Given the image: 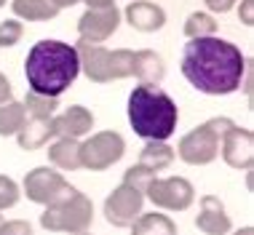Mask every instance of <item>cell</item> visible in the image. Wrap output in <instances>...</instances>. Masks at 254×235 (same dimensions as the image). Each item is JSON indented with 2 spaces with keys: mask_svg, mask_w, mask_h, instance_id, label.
Instances as JSON below:
<instances>
[{
  "mask_svg": "<svg viewBox=\"0 0 254 235\" xmlns=\"http://www.w3.org/2000/svg\"><path fill=\"white\" fill-rule=\"evenodd\" d=\"M182 75L193 88L209 96H228L241 88L246 57L222 38H190L182 51Z\"/></svg>",
  "mask_w": 254,
  "mask_h": 235,
  "instance_id": "cell-1",
  "label": "cell"
},
{
  "mask_svg": "<svg viewBox=\"0 0 254 235\" xmlns=\"http://www.w3.org/2000/svg\"><path fill=\"white\" fill-rule=\"evenodd\" d=\"M80 75L75 46L62 40H38L24 59V78L32 94L62 96Z\"/></svg>",
  "mask_w": 254,
  "mask_h": 235,
  "instance_id": "cell-2",
  "label": "cell"
},
{
  "mask_svg": "<svg viewBox=\"0 0 254 235\" xmlns=\"http://www.w3.org/2000/svg\"><path fill=\"white\" fill-rule=\"evenodd\" d=\"M128 126L145 142H166L177 131V102L158 86H139L128 94Z\"/></svg>",
  "mask_w": 254,
  "mask_h": 235,
  "instance_id": "cell-3",
  "label": "cell"
},
{
  "mask_svg": "<svg viewBox=\"0 0 254 235\" xmlns=\"http://www.w3.org/2000/svg\"><path fill=\"white\" fill-rule=\"evenodd\" d=\"M80 59V70L91 83H113L123 78H134V51L118 48V51H107L97 43H75Z\"/></svg>",
  "mask_w": 254,
  "mask_h": 235,
  "instance_id": "cell-4",
  "label": "cell"
},
{
  "mask_svg": "<svg viewBox=\"0 0 254 235\" xmlns=\"http://www.w3.org/2000/svg\"><path fill=\"white\" fill-rule=\"evenodd\" d=\"M233 126L230 118L225 115H217V118H209L206 123L195 126L193 131L180 139V147L177 153L188 166H206L211 161H217L219 155V144H222V134Z\"/></svg>",
  "mask_w": 254,
  "mask_h": 235,
  "instance_id": "cell-5",
  "label": "cell"
},
{
  "mask_svg": "<svg viewBox=\"0 0 254 235\" xmlns=\"http://www.w3.org/2000/svg\"><path fill=\"white\" fill-rule=\"evenodd\" d=\"M40 225L51 233H70V235H83L94 225V203L91 198L75 190L67 200L57 206H49L40 214Z\"/></svg>",
  "mask_w": 254,
  "mask_h": 235,
  "instance_id": "cell-6",
  "label": "cell"
},
{
  "mask_svg": "<svg viewBox=\"0 0 254 235\" xmlns=\"http://www.w3.org/2000/svg\"><path fill=\"white\" fill-rule=\"evenodd\" d=\"M72 192H75L72 184L64 182V176H62L57 169H49V166L32 169L30 174L24 176V195L30 198L32 203L46 206V209L67 200Z\"/></svg>",
  "mask_w": 254,
  "mask_h": 235,
  "instance_id": "cell-7",
  "label": "cell"
},
{
  "mask_svg": "<svg viewBox=\"0 0 254 235\" xmlns=\"http://www.w3.org/2000/svg\"><path fill=\"white\" fill-rule=\"evenodd\" d=\"M126 153V142L118 131H99L91 139L80 142V169L107 171Z\"/></svg>",
  "mask_w": 254,
  "mask_h": 235,
  "instance_id": "cell-8",
  "label": "cell"
},
{
  "mask_svg": "<svg viewBox=\"0 0 254 235\" xmlns=\"http://www.w3.org/2000/svg\"><path fill=\"white\" fill-rule=\"evenodd\" d=\"M145 198H150L163 211H185L193 203L195 190L185 176H169V179H155L147 187Z\"/></svg>",
  "mask_w": 254,
  "mask_h": 235,
  "instance_id": "cell-9",
  "label": "cell"
},
{
  "mask_svg": "<svg viewBox=\"0 0 254 235\" xmlns=\"http://www.w3.org/2000/svg\"><path fill=\"white\" fill-rule=\"evenodd\" d=\"M142 206H145V195L121 182L105 198V219L113 227H128L142 214Z\"/></svg>",
  "mask_w": 254,
  "mask_h": 235,
  "instance_id": "cell-10",
  "label": "cell"
},
{
  "mask_svg": "<svg viewBox=\"0 0 254 235\" xmlns=\"http://www.w3.org/2000/svg\"><path fill=\"white\" fill-rule=\"evenodd\" d=\"M121 11L118 5H107V8H86L83 16L78 19V35L83 43H97L102 46L110 35H115L121 27Z\"/></svg>",
  "mask_w": 254,
  "mask_h": 235,
  "instance_id": "cell-11",
  "label": "cell"
},
{
  "mask_svg": "<svg viewBox=\"0 0 254 235\" xmlns=\"http://www.w3.org/2000/svg\"><path fill=\"white\" fill-rule=\"evenodd\" d=\"M222 161L230 166V169H244L249 171L254 163V131L252 128H241L233 126L222 134Z\"/></svg>",
  "mask_w": 254,
  "mask_h": 235,
  "instance_id": "cell-12",
  "label": "cell"
},
{
  "mask_svg": "<svg viewBox=\"0 0 254 235\" xmlns=\"http://www.w3.org/2000/svg\"><path fill=\"white\" fill-rule=\"evenodd\" d=\"M91 128H94V113L86 110L83 105H72L62 115L51 118L54 139H78V136H86Z\"/></svg>",
  "mask_w": 254,
  "mask_h": 235,
  "instance_id": "cell-13",
  "label": "cell"
},
{
  "mask_svg": "<svg viewBox=\"0 0 254 235\" xmlns=\"http://www.w3.org/2000/svg\"><path fill=\"white\" fill-rule=\"evenodd\" d=\"M121 16L136 32H158L166 24V11L158 3H150V0H131Z\"/></svg>",
  "mask_w": 254,
  "mask_h": 235,
  "instance_id": "cell-14",
  "label": "cell"
},
{
  "mask_svg": "<svg viewBox=\"0 0 254 235\" xmlns=\"http://www.w3.org/2000/svg\"><path fill=\"white\" fill-rule=\"evenodd\" d=\"M195 227L206 235H228L230 233V217L228 211H225L222 200L217 195H203L201 198V211H198L195 217Z\"/></svg>",
  "mask_w": 254,
  "mask_h": 235,
  "instance_id": "cell-15",
  "label": "cell"
},
{
  "mask_svg": "<svg viewBox=\"0 0 254 235\" xmlns=\"http://www.w3.org/2000/svg\"><path fill=\"white\" fill-rule=\"evenodd\" d=\"M54 118V115H51ZM51 118H46V115H27L24 118V126L19 128V147L22 150H40V147H46L49 144V139H54V134H51Z\"/></svg>",
  "mask_w": 254,
  "mask_h": 235,
  "instance_id": "cell-16",
  "label": "cell"
},
{
  "mask_svg": "<svg viewBox=\"0 0 254 235\" xmlns=\"http://www.w3.org/2000/svg\"><path fill=\"white\" fill-rule=\"evenodd\" d=\"M166 75V61L161 59V54L153 48H142L134 51V78L145 86H158Z\"/></svg>",
  "mask_w": 254,
  "mask_h": 235,
  "instance_id": "cell-17",
  "label": "cell"
},
{
  "mask_svg": "<svg viewBox=\"0 0 254 235\" xmlns=\"http://www.w3.org/2000/svg\"><path fill=\"white\" fill-rule=\"evenodd\" d=\"M49 161L57 169L78 171L80 169V142L78 139H57L49 147Z\"/></svg>",
  "mask_w": 254,
  "mask_h": 235,
  "instance_id": "cell-18",
  "label": "cell"
},
{
  "mask_svg": "<svg viewBox=\"0 0 254 235\" xmlns=\"http://www.w3.org/2000/svg\"><path fill=\"white\" fill-rule=\"evenodd\" d=\"M131 235H177V225L161 211L139 214L131 222Z\"/></svg>",
  "mask_w": 254,
  "mask_h": 235,
  "instance_id": "cell-19",
  "label": "cell"
},
{
  "mask_svg": "<svg viewBox=\"0 0 254 235\" xmlns=\"http://www.w3.org/2000/svg\"><path fill=\"white\" fill-rule=\"evenodd\" d=\"M11 8L24 22H49L59 13L51 0H11Z\"/></svg>",
  "mask_w": 254,
  "mask_h": 235,
  "instance_id": "cell-20",
  "label": "cell"
},
{
  "mask_svg": "<svg viewBox=\"0 0 254 235\" xmlns=\"http://www.w3.org/2000/svg\"><path fill=\"white\" fill-rule=\"evenodd\" d=\"M174 158H177V153L169 147L166 142H147L145 150L139 153V163L147 166V169H153L158 174V171L169 169V166L174 163Z\"/></svg>",
  "mask_w": 254,
  "mask_h": 235,
  "instance_id": "cell-21",
  "label": "cell"
},
{
  "mask_svg": "<svg viewBox=\"0 0 254 235\" xmlns=\"http://www.w3.org/2000/svg\"><path fill=\"white\" fill-rule=\"evenodd\" d=\"M24 105L22 102H5L0 105V136H16L19 128L24 126Z\"/></svg>",
  "mask_w": 254,
  "mask_h": 235,
  "instance_id": "cell-22",
  "label": "cell"
},
{
  "mask_svg": "<svg viewBox=\"0 0 254 235\" xmlns=\"http://www.w3.org/2000/svg\"><path fill=\"white\" fill-rule=\"evenodd\" d=\"M182 32L188 38H211L217 32V19L211 16V13H206V11H195V13L188 16Z\"/></svg>",
  "mask_w": 254,
  "mask_h": 235,
  "instance_id": "cell-23",
  "label": "cell"
},
{
  "mask_svg": "<svg viewBox=\"0 0 254 235\" xmlns=\"http://www.w3.org/2000/svg\"><path fill=\"white\" fill-rule=\"evenodd\" d=\"M24 113L27 115H46V118H51L54 113H57V107H59V96H40V94H27L24 96Z\"/></svg>",
  "mask_w": 254,
  "mask_h": 235,
  "instance_id": "cell-24",
  "label": "cell"
},
{
  "mask_svg": "<svg viewBox=\"0 0 254 235\" xmlns=\"http://www.w3.org/2000/svg\"><path fill=\"white\" fill-rule=\"evenodd\" d=\"M155 179H158V174H155L153 169H147V166L136 163V166H131V169H126V174H123V184H128V187L139 190L142 195H145L147 187L155 182Z\"/></svg>",
  "mask_w": 254,
  "mask_h": 235,
  "instance_id": "cell-25",
  "label": "cell"
},
{
  "mask_svg": "<svg viewBox=\"0 0 254 235\" xmlns=\"http://www.w3.org/2000/svg\"><path fill=\"white\" fill-rule=\"evenodd\" d=\"M24 38V24L19 19H5L0 22V48H11Z\"/></svg>",
  "mask_w": 254,
  "mask_h": 235,
  "instance_id": "cell-26",
  "label": "cell"
},
{
  "mask_svg": "<svg viewBox=\"0 0 254 235\" xmlns=\"http://www.w3.org/2000/svg\"><path fill=\"white\" fill-rule=\"evenodd\" d=\"M19 195H22L19 184L13 182L8 174H0V211L13 209V206L19 203Z\"/></svg>",
  "mask_w": 254,
  "mask_h": 235,
  "instance_id": "cell-27",
  "label": "cell"
},
{
  "mask_svg": "<svg viewBox=\"0 0 254 235\" xmlns=\"http://www.w3.org/2000/svg\"><path fill=\"white\" fill-rule=\"evenodd\" d=\"M0 235H32V225L27 219H8L0 225Z\"/></svg>",
  "mask_w": 254,
  "mask_h": 235,
  "instance_id": "cell-28",
  "label": "cell"
},
{
  "mask_svg": "<svg viewBox=\"0 0 254 235\" xmlns=\"http://www.w3.org/2000/svg\"><path fill=\"white\" fill-rule=\"evenodd\" d=\"M238 19H241L246 27L254 24V0H244V3H241V11H238Z\"/></svg>",
  "mask_w": 254,
  "mask_h": 235,
  "instance_id": "cell-29",
  "label": "cell"
},
{
  "mask_svg": "<svg viewBox=\"0 0 254 235\" xmlns=\"http://www.w3.org/2000/svg\"><path fill=\"white\" fill-rule=\"evenodd\" d=\"M203 3H206V8H209V11L225 13V11H230L233 5H236V0H203Z\"/></svg>",
  "mask_w": 254,
  "mask_h": 235,
  "instance_id": "cell-30",
  "label": "cell"
},
{
  "mask_svg": "<svg viewBox=\"0 0 254 235\" xmlns=\"http://www.w3.org/2000/svg\"><path fill=\"white\" fill-rule=\"evenodd\" d=\"M13 96V88H11V80L5 78L3 72H0V105H5V102H11Z\"/></svg>",
  "mask_w": 254,
  "mask_h": 235,
  "instance_id": "cell-31",
  "label": "cell"
},
{
  "mask_svg": "<svg viewBox=\"0 0 254 235\" xmlns=\"http://www.w3.org/2000/svg\"><path fill=\"white\" fill-rule=\"evenodd\" d=\"M86 3V8H107V5H115V0H80Z\"/></svg>",
  "mask_w": 254,
  "mask_h": 235,
  "instance_id": "cell-32",
  "label": "cell"
},
{
  "mask_svg": "<svg viewBox=\"0 0 254 235\" xmlns=\"http://www.w3.org/2000/svg\"><path fill=\"white\" fill-rule=\"evenodd\" d=\"M54 5H57V8L62 11V8H70V5H75V3H80V0H51Z\"/></svg>",
  "mask_w": 254,
  "mask_h": 235,
  "instance_id": "cell-33",
  "label": "cell"
},
{
  "mask_svg": "<svg viewBox=\"0 0 254 235\" xmlns=\"http://www.w3.org/2000/svg\"><path fill=\"white\" fill-rule=\"evenodd\" d=\"M233 235H254V227H252V225H246V227H241V230H236Z\"/></svg>",
  "mask_w": 254,
  "mask_h": 235,
  "instance_id": "cell-34",
  "label": "cell"
},
{
  "mask_svg": "<svg viewBox=\"0 0 254 235\" xmlns=\"http://www.w3.org/2000/svg\"><path fill=\"white\" fill-rule=\"evenodd\" d=\"M5 3H8V0H0V8H3V5H5Z\"/></svg>",
  "mask_w": 254,
  "mask_h": 235,
  "instance_id": "cell-35",
  "label": "cell"
},
{
  "mask_svg": "<svg viewBox=\"0 0 254 235\" xmlns=\"http://www.w3.org/2000/svg\"><path fill=\"white\" fill-rule=\"evenodd\" d=\"M3 222H5V219H3V217H0V225H3Z\"/></svg>",
  "mask_w": 254,
  "mask_h": 235,
  "instance_id": "cell-36",
  "label": "cell"
},
{
  "mask_svg": "<svg viewBox=\"0 0 254 235\" xmlns=\"http://www.w3.org/2000/svg\"><path fill=\"white\" fill-rule=\"evenodd\" d=\"M83 235H88V233H83Z\"/></svg>",
  "mask_w": 254,
  "mask_h": 235,
  "instance_id": "cell-37",
  "label": "cell"
}]
</instances>
